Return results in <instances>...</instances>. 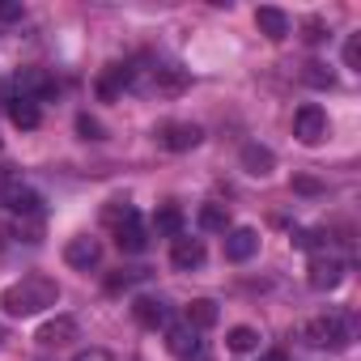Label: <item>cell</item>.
Here are the masks:
<instances>
[{
	"label": "cell",
	"mask_w": 361,
	"mask_h": 361,
	"mask_svg": "<svg viewBox=\"0 0 361 361\" xmlns=\"http://www.w3.org/2000/svg\"><path fill=\"white\" fill-rule=\"evenodd\" d=\"M188 85V73L178 64H166L157 56H136L128 60V90H140V94H157V98H170Z\"/></svg>",
	"instance_id": "obj_1"
},
{
	"label": "cell",
	"mask_w": 361,
	"mask_h": 361,
	"mask_svg": "<svg viewBox=\"0 0 361 361\" xmlns=\"http://www.w3.org/2000/svg\"><path fill=\"white\" fill-rule=\"evenodd\" d=\"M56 302H60V285L51 276H22V281H13L5 293H0V306H5L9 314H18V319L39 314V310H47Z\"/></svg>",
	"instance_id": "obj_2"
},
{
	"label": "cell",
	"mask_w": 361,
	"mask_h": 361,
	"mask_svg": "<svg viewBox=\"0 0 361 361\" xmlns=\"http://www.w3.org/2000/svg\"><path fill=\"white\" fill-rule=\"evenodd\" d=\"M306 344H314V348H344L348 340H353V323L344 319V314H319V319H310L306 323Z\"/></svg>",
	"instance_id": "obj_3"
},
{
	"label": "cell",
	"mask_w": 361,
	"mask_h": 361,
	"mask_svg": "<svg viewBox=\"0 0 361 361\" xmlns=\"http://www.w3.org/2000/svg\"><path fill=\"white\" fill-rule=\"evenodd\" d=\"M0 204L13 209L18 217H39V213H43L39 192H30L26 183H18V178H0Z\"/></svg>",
	"instance_id": "obj_4"
},
{
	"label": "cell",
	"mask_w": 361,
	"mask_h": 361,
	"mask_svg": "<svg viewBox=\"0 0 361 361\" xmlns=\"http://www.w3.org/2000/svg\"><path fill=\"white\" fill-rule=\"evenodd\" d=\"M200 140H204L200 123H183V119H170V123H161V128H157V145H161V149H170V153L196 149Z\"/></svg>",
	"instance_id": "obj_5"
},
{
	"label": "cell",
	"mask_w": 361,
	"mask_h": 361,
	"mask_svg": "<svg viewBox=\"0 0 361 361\" xmlns=\"http://www.w3.org/2000/svg\"><path fill=\"white\" fill-rule=\"evenodd\" d=\"M293 136H298L302 145H319V140L327 136V111L314 106V102H306V106L293 115Z\"/></svg>",
	"instance_id": "obj_6"
},
{
	"label": "cell",
	"mask_w": 361,
	"mask_h": 361,
	"mask_svg": "<svg viewBox=\"0 0 361 361\" xmlns=\"http://www.w3.org/2000/svg\"><path fill=\"white\" fill-rule=\"evenodd\" d=\"M13 94H22V98H30V102H43V98L56 94V81H51L43 68H22V73L13 77Z\"/></svg>",
	"instance_id": "obj_7"
},
{
	"label": "cell",
	"mask_w": 361,
	"mask_h": 361,
	"mask_svg": "<svg viewBox=\"0 0 361 361\" xmlns=\"http://www.w3.org/2000/svg\"><path fill=\"white\" fill-rule=\"evenodd\" d=\"M64 259H68V268L90 272V268H98V259H102V243L90 238V234H77V238L64 247Z\"/></svg>",
	"instance_id": "obj_8"
},
{
	"label": "cell",
	"mask_w": 361,
	"mask_h": 361,
	"mask_svg": "<svg viewBox=\"0 0 361 361\" xmlns=\"http://www.w3.org/2000/svg\"><path fill=\"white\" fill-rule=\"evenodd\" d=\"M255 251H259V234H255L251 226L226 230V259H234V264H247Z\"/></svg>",
	"instance_id": "obj_9"
},
{
	"label": "cell",
	"mask_w": 361,
	"mask_h": 361,
	"mask_svg": "<svg viewBox=\"0 0 361 361\" xmlns=\"http://www.w3.org/2000/svg\"><path fill=\"white\" fill-rule=\"evenodd\" d=\"M344 281V259L336 255H314L310 259V285L314 289H336Z\"/></svg>",
	"instance_id": "obj_10"
},
{
	"label": "cell",
	"mask_w": 361,
	"mask_h": 361,
	"mask_svg": "<svg viewBox=\"0 0 361 361\" xmlns=\"http://www.w3.org/2000/svg\"><path fill=\"white\" fill-rule=\"evenodd\" d=\"M170 264H174L178 272L200 268V264H204V243H200V238H183V234H178V238H174V251H170Z\"/></svg>",
	"instance_id": "obj_11"
},
{
	"label": "cell",
	"mask_w": 361,
	"mask_h": 361,
	"mask_svg": "<svg viewBox=\"0 0 361 361\" xmlns=\"http://www.w3.org/2000/svg\"><path fill=\"white\" fill-rule=\"evenodd\" d=\"M115 243H119V251H128V255H140V251L149 247V234H145V226H140L136 213L115 226Z\"/></svg>",
	"instance_id": "obj_12"
},
{
	"label": "cell",
	"mask_w": 361,
	"mask_h": 361,
	"mask_svg": "<svg viewBox=\"0 0 361 361\" xmlns=\"http://www.w3.org/2000/svg\"><path fill=\"white\" fill-rule=\"evenodd\" d=\"M132 314L140 327H170V306L161 298H136L132 302Z\"/></svg>",
	"instance_id": "obj_13"
},
{
	"label": "cell",
	"mask_w": 361,
	"mask_h": 361,
	"mask_svg": "<svg viewBox=\"0 0 361 361\" xmlns=\"http://www.w3.org/2000/svg\"><path fill=\"white\" fill-rule=\"evenodd\" d=\"M73 340H77V319H68V314H60V319L43 323V331H39V344H47V348L73 344Z\"/></svg>",
	"instance_id": "obj_14"
},
{
	"label": "cell",
	"mask_w": 361,
	"mask_h": 361,
	"mask_svg": "<svg viewBox=\"0 0 361 361\" xmlns=\"http://www.w3.org/2000/svg\"><path fill=\"white\" fill-rule=\"evenodd\" d=\"M272 166H276V153L268 145H243V170L247 174L264 178V174H272Z\"/></svg>",
	"instance_id": "obj_15"
},
{
	"label": "cell",
	"mask_w": 361,
	"mask_h": 361,
	"mask_svg": "<svg viewBox=\"0 0 361 361\" xmlns=\"http://www.w3.org/2000/svg\"><path fill=\"white\" fill-rule=\"evenodd\" d=\"M255 26L272 39V43H281L285 35H289V18L281 13V9H272V5H264V9H255Z\"/></svg>",
	"instance_id": "obj_16"
},
{
	"label": "cell",
	"mask_w": 361,
	"mask_h": 361,
	"mask_svg": "<svg viewBox=\"0 0 361 361\" xmlns=\"http://www.w3.org/2000/svg\"><path fill=\"white\" fill-rule=\"evenodd\" d=\"M196 344H200V331H196V327H188V323H178V327H166V348H170L174 357H188Z\"/></svg>",
	"instance_id": "obj_17"
},
{
	"label": "cell",
	"mask_w": 361,
	"mask_h": 361,
	"mask_svg": "<svg viewBox=\"0 0 361 361\" xmlns=\"http://www.w3.org/2000/svg\"><path fill=\"white\" fill-rule=\"evenodd\" d=\"M9 119H13L18 128H39V102L13 94V102H9Z\"/></svg>",
	"instance_id": "obj_18"
},
{
	"label": "cell",
	"mask_w": 361,
	"mask_h": 361,
	"mask_svg": "<svg viewBox=\"0 0 361 361\" xmlns=\"http://www.w3.org/2000/svg\"><path fill=\"white\" fill-rule=\"evenodd\" d=\"M213 323H217V306H213L209 298H196V302L188 306V327L204 331V327H213Z\"/></svg>",
	"instance_id": "obj_19"
},
{
	"label": "cell",
	"mask_w": 361,
	"mask_h": 361,
	"mask_svg": "<svg viewBox=\"0 0 361 361\" xmlns=\"http://www.w3.org/2000/svg\"><path fill=\"white\" fill-rule=\"evenodd\" d=\"M153 230H157V234H170V238H178V234H183V213H178L174 204L157 209V213H153Z\"/></svg>",
	"instance_id": "obj_20"
},
{
	"label": "cell",
	"mask_w": 361,
	"mask_h": 361,
	"mask_svg": "<svg viewBox=\"0 0 361 361\" xmlns=\"http://www.w3.org/2000/svg\"><path fill=\"white\" fill-rule=\"evenodd\" d=\"M119 90H128V64H111L102 73V81H98V94L102 98H115Z\"/></svg>",
	"instance_id": "obj_21"
},
{
	"label": "cell",
	"mask_w": 361,
	"mask_h": 361,
	"mask_svg": "<svg viewBox=\"0 0 361 361\" xmlns=\"http://www.w3.org/2000/svg\"><path fill=\"white\" fill-rule=\"evenodd\" d=\"M200 230H209V234H226V230H230V213H226L221 204H204V209H200Z\"/></svg>",
	"instance_id": "obj_22"
},
{
	"label": "cell",
	"mask_w": 361,
	"mask_h": 361,
	"mask_svg": "<svg viewBox=\"0 0 361 361\" xmlns=\"http://www.w3.org/2000/svg\"><path fill=\"white\" fill-rule=\"evenodd\" d=\"M226 344H230L234 353H251V348H259V331H255V327H230Z\"/></svg>",
	"instance_id": "obj_23"
},
{
	"label": "cell",
	"mask_w": 361,
	"mask_h": 361,
	"mask_svg": "<svg viewBox=\"0 0 361 361\" xmlns=\"http://www.w3.org/2000/svg\"><path fill=\"white\" fill-rule=\"evenodd\" d=\"M302 77H306V81H310L314 90H331V85H336V77H331V68H327V64H319V60H310Z\"/></svg>",
	"instance_id": "obj_24"
},
{
	"label": "cell",
	"mask_w": 361,
	"mask_h": 361,
	"mask_svg": "<svg viewBox=\"0 0 361 361\" xmlns=\"http://www.w3.org/2000/svg\"><path fill=\"white\" fill-rule=\"evenodd\" d=\"M149 272L145 268H128V272H115L111 281H106V289H128V285H136V281H145Z\"/></svg>",
	"instance_id": "obj_25"
},
{
	"label": "cell",
	"mask_w": 361,
	"mask_h": 361,
	"mask_svg": "<svg viewBox=\"0 0 361 361\" xmlns=\"http://www.w3.org/2000/svg\"><path fill=\"white\" fill-rule=\"evenodd\" d=\"M77 132H81L85 140H102V123H98V119H90V115H81V119H77Z\"/></svg>",
	"instance_id": "obj_26"
},
{
	"label": "cell",
	"mask_w": 361,
	"mask_h": 361,
	"mask_svg": "<svg viewBox=\"0 0 361 361\" xmlns=\"http://www.w3.org/2000/svg\"><path fill=\"white\" fill-rule=\"evenodd\" d=\"M344 64H348V68L361 64V35H353V39L344 43Z\"/></svg>",
	"instance_id": "obj_27"
},
{
	"label": "cell",
	"mask_w": 361,
	"mask_h": 361,
	"mask_svg": "<svg viewBox=\"0 0 361 361\" xmlns=\"http://www.w3.org/2000/svg\"><path fill=\"white\" fill-rule=\"evenodd\" d=\"M73 361H111V353H106V348H85V353H77Z\"/></svg>",
	"instance_id": "obj_28"
},
{
	"label": "cell",
	"mask_w": 361,
	"mask_h": 361,
	"mask_svg": "<svg viewBox=\"0 0 361 361\" xmlns=\"http://www.w3.org/2000/svg\"><path fill=\"white\" fill-rule=\"evenodd\" d=\"M323 22H306V43H323Z\"/></svg>",
	"instance_id": "obj_29"
},
{
	"label": "cell",
	"mask_w": 361,
	"mask_h": 361,
	"mask_svg": "<svg viewBox=\"0 0 361 361\" xmlns=\"http://www.w3.org/2000/svg\"><path fill=\"white\" fill-rule=\"evenodd\" d=\"M183 361H213V353H209V344L200 340V344H196V348H192V353H188Z\"/></svg>",
	"instance_id": "obj_30"
},
{
	"label": "cell",
	"mask_w": 361,
	"mask_h": 361,
	"mask_svg": "<svg viewBox=\"0 0 361 361\" xmlns=\"http://www.w3.org/2000/svg\"><path fill=\"white\" fill-rule=\"evenodd\" d=\"M18 13H22V9H18V5H5V0H0V22H13V18H18Z\"/></svg>",
	"instance_id": "obj_31"
},
{
	"label": "cell",
	"mask_w": 361,
	"mask_h": 361,
	"mask_svg": "<svg viewBox=\"0 0 361 361\" xmlns=\"http://www.w3.org/2000/svg\"><path fill=\"white\" fill-rule=\"evenodd\" d=\"M0 102H5V106L13 102V81H5V77H0Z\"/></svg>",
	"instance_id": "obj_32"
},
{
	"label": "cell",
	"mask_w": 361,
	"mask_h": 361,
	"mask_svg": "<svg viewBox=\"0 0 361 361\" xmlns=\"http://www.w3.org/2000/svg\"><path fill=\"white\" fill-rule=\"evenodd\" d=\"M293 188H298V192H319V183H314V178H298Z\"/></svg>",
	"instance_id": "obj_33"
},
{
	"label": "cell",
	"mask_w": 361,
	"mask_h": 361,
	"mask_svg": "<svg viewBox=\"0 0 361 361\" xmlns=\"http://www.w3.org/2000/svg\"><path fill=\"white\" fill-rule=\"evenodd\" d=\"M264 361H285V353H268V357H264Z\"/></svg>",
	"instance_id": "obj_34"
}]
</instances>
